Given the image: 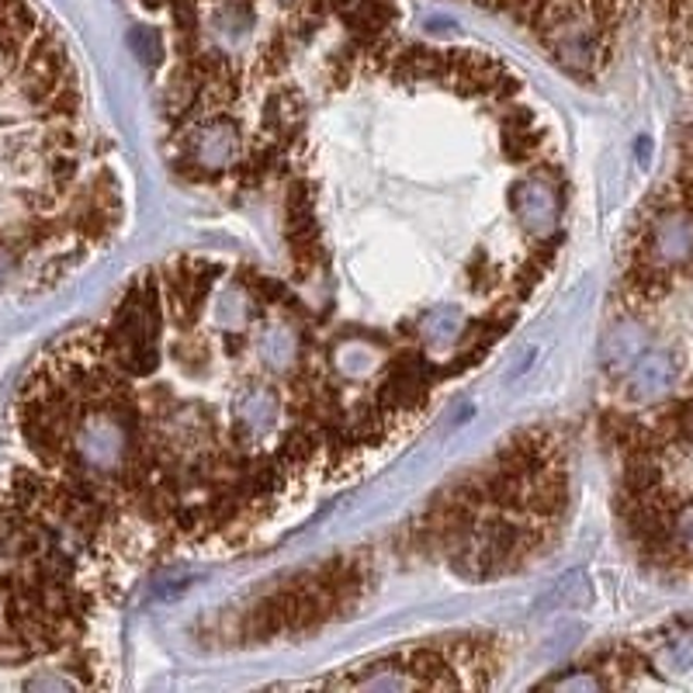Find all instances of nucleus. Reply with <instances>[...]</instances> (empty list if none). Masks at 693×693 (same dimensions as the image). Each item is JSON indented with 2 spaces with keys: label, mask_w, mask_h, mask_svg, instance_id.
I'll return each instance as SVG.
<instances>
[{
  "label": "nucleus",
  "mask_w": 693,
  "mask_h": 693,
  "mask_svg": "<svg viewBox=\"0 0 693 693\" xmlns=\"http://www.w3.org/2000/svg\"><path fill=\"white\" fill-rule=\"evenodd\" d=\"M645 260H652L655 268H683L693 264V211L690 208H672L666 216H659L649 229L645 240Z\"/></svg>",
  "instance_id": "1"
},
{
  "label": "nucleus",
  "mask_w": 693,
  "mask_h": 693,
  "mask_svg": "<svg viewBox=\"0 0 693 693\" xmlns=\"http://www.w3.org/2000/svg\"><path fill=\"white\" fill-rule=\"evenodd\" d=\"M559 191L544 181V177H524V181L513 188V211L521 216V222L530 233H552L559 222Z\"/></svg>",
  "instance_id": "2"
},
{
  "label": "nucleus",
  "mask_w": 693,
  "mask_h": 693,
  "mask_svg": "<svg viewBox=\"0 0 693 693\" xmlns=\"http://www.w3.org/2000/svg\"><path fill=\"white\" fill-rule=\"evenodd\" d=\"M677 375H680V364H677V358H672V354H666V350H645L642 358L631 364L628 388H631L634 399L649 402V399L666 396L669 388H672V382H677Z\"/></svg>",
  "instance_id": "3"
},
{
  "label": "nucleus",
  "mask_w": 693,
  "mask_h": 693,
  "mask_svg": "<svg viewBox=\"0 0 693 693\" xmlns=\"http://www.w3.org/2000/svg\"><path fill=\"white\" fill-rule=\"evenodd\" d=\"M191 153L202 167H229L240 153V132L229 121H211L191 139Z\"/></svg>",
  "instance_id": "4"
},
{
  "label": "nucleus",
  "mask_w": 693,
  "mask_h": 693,
  "mask_svg": "<svg viewBox=\"0 0 693 693\" xmlns=\"http://www.w3.org/2000/svg\"><path fill=\"white\" fill-rule=\"evenodd\" d=\"M281 416V399L274 388H251L236 399V420L246 434H268Z\"/></svg>",
  "instance_id": "5"
},
{
  "label": "nucleus",
  "mask_w": 693,
  "mask_h": 693,
  "mask_svg": "<svg viewBox=\"0 0 693 693\" xmlns=\"http://www.w3.org/2000/svg\"><path fill=\"white\" fill-rule=\"evenodd\" d=\"M649 350V333L638 323H620L603 341V361L611 368H631Z\"/></svg>",
  "instance_id": "6"
},
{
  "label": "nucleus",
  "mask_w": 693,
  "mask_h": 693,
  "mask_svg": "<svg viewBox=\"0 0 693 693\" xmlns=\"http://www.w3.org/2000/svg\"><path fill=\"white\" fill-rule=\"evenodd\" d=\"M669 541L672 555L693 559V503H677L669 513Z\"/></svg>",
  "instance_id": "7"
},
{
  "label": "nucleus",
  "mask_w": 693,
  "mask_h": 693,
  "mask_svg": "<svg viewBox=\"0 0 693 693\" xmlns=\"http://www.w3.org/2000/svg\"><path fill=\"white\" fill-rule=\"evenodd\" d=\"M461 323H465V319H461L458 309H437V312H431L423 319V336H426V341H434V344H451L454 336L461 333Z\"/></svg>",
  "instance_id": "8"
},
{
  "label": "nucleus",
  "mask_w": 693,
  "mask_h": 693,
  "mask_svg": "<svg viewBox=\"0 0 693 693\" xmlns=\"http://www.w3.org/2000/svg\"><path fill=\"white\" fill-rule=\"evenodd\" d=\"M129 46H132V52L146 66H156L159 60H164V42H159V35L153 28H132Z\"/></svg>",
  "instance_id": "9"
},
{
  "label": "nucleus",
  "mask_w": 693,
  "mask_h": 693,
  "mask_svg": "<svg viewBox=\"0 0 693 693\" xmlns=\"http://www.w3.org/2000/svg\"><path fill=\"white\" fill-rule=\"evenodd\" d=\"M264 358H268L274 368H281V364H288L292 361V354H295V341H292V333H284V330H274V333H268L264 336Z\"/></svg>",
  "instance_id": "10"
},
{
  "label": "nucleus",
  "mask_w": 693,
  "mask_h": 693,
  "mask_svg": "<svg viewBox=\"0 0 693 693\" xmlns=\"http://www.w3.org/2000/svg\"><path fill=\"white\" fill-rule=\"evenodd\" d=\"M672 666L677 669H690L693 666V634H683L677 645H672Z\"/></svg>",
  "instance_id": "11"
}]
</instances>
